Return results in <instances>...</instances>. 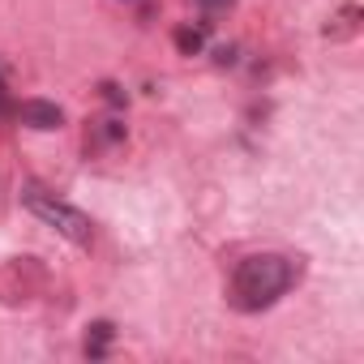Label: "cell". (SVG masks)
Segmentation results:
<instances>
[{
    "label": "cell",
    "instance_id": "cell-5",
    "mask_svg": "<svg viewBox=\"0 0 364 364\" xmlns=\"http://www.w3.org/2000/svg\"><path fill=\"white\" fill-rule=\"evenodd\" d=\"M112 334H116V330H112V321H95V326H90V334H86V355H95V360H99V355H107Z\"/></svg>",
    "mask_w": 364,
    "mask_h": 364
},
{
    "label": "cell",
    "instance_id": "cell-6",
    "mask_svg": "<svg viewBox=\"0 0 364 364\" xmlns=\"http://www.w3.org/2000/svg\"><path fill=\"white\" fill-rule=\"evenodd\" d=\"M206 9H223V5H232V0H202Z\"/></svg>",
    "mask_w": 364,
    "mask_h": 364
},
{
    "label": "cell",
    "instance_id": "cell-7",
    "mask_svg": "<svg viewBox=\"0 0 364 364\" xmlns=\"http://www.w3.org/2000/svg\"><path fill=\"white\" fill-rule=\"evenodd\" d=\"M5 107H9V103H5V86H0V116H5Z\"/></svg>",
    "mask_w": 364,
    "mask_h": 364
},
{
    "label": "cell",
    "instance_id": "cell-2",
    "mask_svg": "<svg viewBox=\"0 0 364 364\" xmlns=\"http://www.w3.org/2000/svg\"><path fill=\"white\" fill-rule=\"evenodd\" d=\"M22 206H26L39 223H48L52 232H60V236L73 240V245H90V236H95L90 219H86L77 206H69V202H60L56 193H48L39 180H26V185H22Z\"/></svg>",
    "mask_w": 364,
    "mask_h": 364
},
{
    "label": "cell",
    "instance_id": "cell-1",
    "mask_svg": "<svg viewBox=\"0 0 364 364\" xmlns=\"http://www.w3.org/2000/svg\"><path fill=\"white\" fill-rule=\"evenodd\" d=\"M291 283H296V262L291 257H283V253H253V257L236 262L228 300L240 313H262L279 296H287Z\"/></svg>",
    "mask_w": 364,
    "mask_h": 364
},
{
    "label": "cell",
    "instance_id": "cell-3",
    "mask_svg": "<svg viewBox=\"0 0 364 364\" xmlns=\"http://www.w3.org/2000/svg\"><path fill=\"white\" fill-rule=\"evenodd\" d=\"M18 120H22L26 129H35V133H52V129L65 124V112H60L52 99H26V103L18 107Z\"/></svg>",
    "mask_w": 364,
    "mask_h": 364
},
{
    "label": "cell",
    "instance_id": "cell-4",
    "mask_svg": "<svg viewBox=\"0 0 364 364\" xmlns=\"http://www.w3.org/2000/svg\"><path fill=\"white\" fill-rule=\"evenodd\" d=\"M176 48H180V56H202V48H206V26H193V22L176 26Z\"/></svg>",
    "mask_w": 364,
    "mask_h": 364
}]
</instances>
